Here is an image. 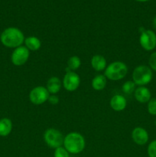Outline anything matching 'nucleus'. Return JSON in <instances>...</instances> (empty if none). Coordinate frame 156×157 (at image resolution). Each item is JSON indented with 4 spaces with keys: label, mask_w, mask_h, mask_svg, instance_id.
Returning <instances> with one entry per match:
<instances>
[{
    "label": "nucleus",
    "mask_w": 156,
    "mask_h": 157,
    "mask_svg": "<svg viewBox=\"0 0 156 157\" xmlns=\"http://www.w3.org/2000/svg\"><path fill=\"white\" fill-rule=\"evenodd\" d=\"M135 98L136 101H139V103L145 104V103L148 102L151 100V92L149 89L144 86H140L135 90Z\"/></svg>",
    "instance_id": "9b49d317"
},
{
    "label": "nucleus",
    "mask_w": 156,
    "mask_h": 157,
    "mask_svg": "<svg viewBox=\"0 0 156 157\" xmlns=\"http://www.w3.org/2000/svg\"><path fill=\"white\" fill-rule=\"evenodd\" d=\"M80 78L76 73L73 71H67L63 79L64 87L68 91H74L80 86Z\"/></svg>",
    "instance_id": "1a4fd4ad"
},
{
    "label": "nucleus",
    "mask_w": 156,
    "mask_h": 157,
    "mask_svg": "<svg viewBox=\"0 0 156 157\" xmlns=\"http://www.w3.org/2000/svg\"><path fill=\"white\" fill-rule=\"evenodd\" d=\"M132 138L133 141L138 145H145L148 141V133L142 127H136L132 133Z\"/></svg>",
    "instance_id": "9d476101"
},
{
    "label": "nucleus",
    "mask_w": 156,
    "mask_h": 157,
    "mask_svg": "<svg viewBox=\"0 0 156 157\" xmlns=\"http://www.w3.org/2000/svg\"><path fill=\"white\" fill-rule=\"evenodd\" d=\"M44 140L48 147H50V148L57 149L61 147L64 144V138L59 130L50 128L44 132Z\"/></svg>",
    "instance_id": "39448f33"
},
{
    "label": "nucleus",
    "mask_w": 156,
    "mask_h": 157,
    "mask_svg": "<svg viewBox=\"0 0 156 157\" xmlns=\"http://www.w3.org/2000/svg\"><path fill=\"white\" fill-rule=\"evenodd\" d=\"M148 63H149L150 68L156 71V52L150 55Z\"/></svg>",
    "instance_id": "5701e85b"
},
{
    "label": "nucleus",
    "mask_w": 156,
    "mask_h": 157,
    "mask_svg": "<svg viewBox=\"0 0 156 157\" xmlns=\"http://www.w3.org/2000/svg\"><path fill=\"white\" fill-rule=\"evenodd\" d=\"M148 155L149 157H156V140H153L148 145Z\"/></svg>",
    "instance_id": "4be33fe9"
},
{
    "label": "nucleus",
    "mask_w": 156,
    "mask_h": 157,
    "mask_svg": "<svg viewBox=\"0 0 156 157\" xmlns=\"http://www.w3.org/2000/svg\"><path fill=\"white\" fill-rule=\"evenodd\" d=\"M91 65L95 71H101L106 68V60L102 55H96L92 58Z\"/></svg>",
    "instance_id": "4468645a"
},
{
    "label": "nucleus",
    "mask_w": 156,
    "mask_h": 157,
    "mask_svg": "<svg viewBox=\"0 0 156 157\" xmlns=\"http://www.w3.org/2000/svg\"><path fill=\"white\" fill-rule=\"evenodd\" d=\"M2 43L9 48H18L24 42L23 32L17 28L11 27L5 29L0 37Z\"/></svg>",
    "instance_id": "f257e3e1"
},
{
    "label": "nucleus",
    "mask_w": 156,
    "mask_h": 157,
    "mask_svg": "<svg viewBox=\"0 0 156 157\" xmlns=\"http://www.w3.org/2000/svg\"><path fill=\"white\" fill-rule=\"evenodd\" d=\"M107 78H106L105 75H99L94 77L92 81V87L96 90H102L105 88L106 85Z\"/></svg>",
    "instance_id": "dca6fc26"
},
{
    "label": "nucleus",
    "mask_w": 156,
    "mask_h": 157,
    "mask_svg": "<svg viewBox=\"0 0 156 157\" xmlns=\"http://www.w3.org/2000/svg\"><path fill=\"white\" fill-rule=\"evenodd\" d=\"M128 67L126 64L121 61H115L111 63L105 71L106 78L110 81H119L126 76Z\"/></svg>",
    "instance_id": "7ed1b4c3"
},
{
    "label": "nucleus",
    "mask_w": 156,
    "mask_h": 157,
    "mask_svg": "<svg viewBox=\"0 0 156 157\" xmlns=\"http://www.w3.org/2000/svg\"><path fill=\"white\" fill-rule=\"evenodd\" d=\"M12 130V123L8 118L0 120V136H6L10 134Z\"/></svg>",
    "instance_id": "f3484780"
},
{
    "label": "nucleus",
    "mask_w": 156,
    "mask_h": 157,
    "mask_svg": "<svg viewBox=\"0 0 156 157\" xmlns=\"http://www.w3.org/2000/svg\"><path fill=\"white\" fill-rule=\"evenodd\" d=\"M139 43L145 51H152L156 47V35L151 30H144L141 33Z\"/></svg>",
    "instance_id": "0eeeda50"
},
{
    "label": "nucleus",
    "mask_w": 156,
    "mask_h": 157,
    "mask_svg": "<svg viewBox=\"0 0 156 157\" xmlns=\"http://www.w3.org/2000/svg\"><path fill=\"white\" fill-rule=\"evenodd\" d=\"M110 106L115 111H122L125 110L127 106L126 99L122 95H115L110 100Z\"/></svg>",
    "instance_id": "f8f14e48"
},
{
    "label": "nucleus",
    "mask_w": 156,
    "mask_h": 157,
    "mask_svg": "<svg viewBox=\"0 0 156 157\" xmlns=\"http://www.w3.org/2000/svg\"><path fill=\"white\" fill-rule=\"evenodd\" d=\"M148 104V111L151 115H156V98H151Z\"/></svg>",
    "instance_id": "aec40b11"
},
{
    "label": "nucleus",
    "mask_w": 156,
    "mask_h": 157,
    "mask_svg": "<svg viewBox=\"0 0 156 157\" xmlns=\"http://www.w3.org/2000/svg\"><path fill=\"white\" fill-rule=\"evenodd\" d=\"M122 90L125 94L130 95L136 90V84L132 81H125L122 87Z\"/></svg>",
    "instance_id": "6ab92c4d"
},
{
    "label": "nucleus",
    "mask_w": 156,
    "mask_h": 157,
    "mask_svg": "<svg viewBox=\"0 0 156 157\" xmlns=\"http://www.w3.org/2000/svg\"><path fill=\"white\" fill-rule=\"evenodd\" d=\"M133 82L136 85L143 86L148 84L152 79V71L146 65L137 66L132 73Z\"/></svg>",
    "instance_id": "20e7f679"
},
{
    "label": "nucleus",
    "mask_w": 156,
    "mask_h": 157,
    "mask_svg": "<svg viewBox=\"0 0 156 157\" xmlns=\"http://www.w3.org/2000/svg\"><path fill=\"white\" fill-rule=\"evenodd\" d=\"M85 140L79 133L72 132L64 137V146L67 152L72 154H78L85 148Z\"/></svg>",
    "instance_id": "f03ea898"
},
{
    "label": "nucleus",
    "mask_w": 156,
    "mask_h": 157,
    "mask_svg": "<svg viewBox=\"0 0 156 157\" xmlns=\"http://www.w3.org/2000/svg\"><path fill=\"white\" fill-rule=\"evenodd\" d=\"M136 1L140 2H148L149 1V0H136Z\"/></svg>",
    "instance_id": "a878e982"
},
{
    "label": "nucleus",
    "mask_w": 156,
    "mask_h": 157,
    "mask_svg": "<svg viewBox=\"0 0 156 157\" xmlns=\"http://www.w3.org/2000/svg\"><path fill=\"white\" fill-rule=\"evenodd\" d=\"M50 97L47 88L42 86H38L31 90L29 94V99L35 105H41L48 100Z\"/></svg>",
    "instance_id": "423d86ee"
},
{
    "label": "nucleus",
    "mask_w": 156,
    "mask_h": 157,
    "mask_svg": "<svg viewBox=\"0 0 156 157\" xmlns=\"http://www.w3.org/2000/svg\"><path fill=\"white\" fill-rule=\"evenodd\" d=\"M61 87V81L58 77H51L47 82V90L49 94H56L60 91Z\"/></svg>",
    "instance_id": "ddd939ff"
},
{
    "label": "nucleus",
    "mask_w": 156,
    "mask_h": 157,
    "mask_svg": "<svg viewBox=\"0 0 156 157\" xmlns=\"http://www.w3.org/2000/svg\"><path fill=\"white\" fill-rule=\"evenodd\" d=\"M30 52L25 46H20L16 48L12 52L11 60L13 64L16 66H21L25 64L29 58Z\"/></svg>",
    "instance_id": "6e6552de"
},
{
    "label": "nucleus",
    "mask_w": 156,
    "mask_h": 157,
    "mask_svg": "<svg viewBox=\"0 0 156 157\" xmlns=\"http://www.w3.org/2000/svg\"><path fill=\"white\" fill-rule=\"evenodd\" d=\"M153 26H154V29H156V16L154 17V19H153Z\"/></svg>",
    "instance_id": "393cba45"
},
{
    "label": "nucleus",
    "mask_w": 156,
    "mask_h": 157,
    "mask_svg": "<svg viewBox=\"0 0 156 157\" xmlns=\"http://www.w3.org/2000/svg\"><path fill=\"white\" fill-rule=\"evenodd\" d=\"M54 156V157H69V153L65 148L61 147L55 149Z\"/></svg>",
    "instance_id": "412c9836"
},
{
    "label": "nucleus",
    "mask_w": 156,
    "mask_h": 157,
    "mask_svg": "<svg viewBox=\"0 0 156 157\" xmlns=\"http://www.w3.org/2000/svg\"><path fill=\"white\" fill-rule=\"evenodd\" d=\"M81 65L80 58L77 56H72L67 61V70L69 71L77 70Z\"/></svg>",
    "instance_id": "a211bd4d"
},
{
    "label": "nucleus",
    "mask_w": 156,
    "mask_h": 157,
    "mask_svg": "<svg viewBox=\"0 0 156 157\" xmlns=\"http://www.w3.org/2000/svg\"><path fill=\"white\" fill-rule=\"evenodd\" d=\"M24 44H25V47L29 51H33V52L39 50L41 46V42L40 39L35 36L28 37L27 38L24 39Z\"/></svg>",
    "instance_id": "2eb2a0df"
},
{
    "label": "nucleus",
    "mask_w": 156,
    "mask_h": 157,
    "mask_svg": "<svg viewBox=\"0 0 156 157\" xmlns=\"http://www.w3.org/2000/svg\"><path fill=\"white\" fill-rule=\"evenodd\" d=\"M47 101H48L49 103H50V104H52V105H57V104L59 103V98H58V97L56 96L55 94H52L49 97Z\"/></svg>",
    "instance_id": "b1692460"
}]
</instances>
